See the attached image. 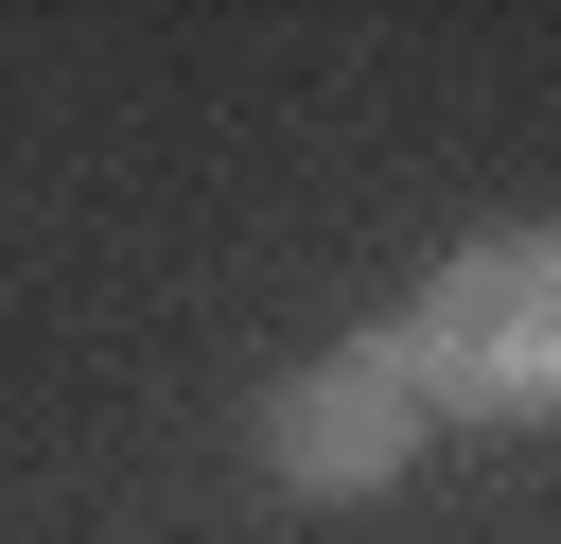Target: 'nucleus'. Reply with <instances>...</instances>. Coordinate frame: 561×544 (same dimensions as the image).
Here are the masks:
<instances>
[{
  "label": "nucleus",
  "mask_w": 561,
  "mask_h": 544,
  "mask_svg": "<svg viewBox=\"0 0 561 544\" xmlns=\"http://www.w3.org/2000/svg\"><path fill=\"white\" fill-rule=\"evenodd\" d=\"M386 333L421 369V421H561V228L456 246Z\"/></svg>",
  "instance_id": "f257e3e1"
},
{
  "label": "nucleus",
  "mask_w": 561,
  "mask_h": 544,
  "mask_svg": "<svg viewBox=\"0 0 561 544\" xmlns=\"http://www.w3.org/2000/svg\"><path fill=\"white\" fill-rule=\"evenodd\" d=\"M403 456H421V369H403V333H351V351H316V369L263 404V474L316 491V509L386 491Z\"/></svg>",
  "instance_id": "f03ea898"
}]
</instances>
